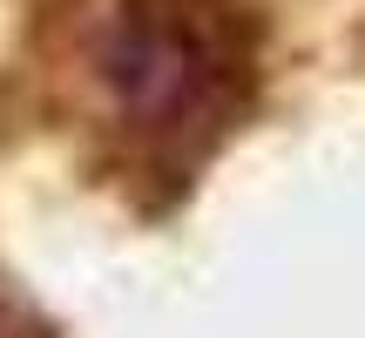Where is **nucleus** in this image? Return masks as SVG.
<instances>
[{
	"instance_id": "obj_1",
	"label": "nucleus",
	"mask_w": 365,
	"mask_h": 338,
	"mask_svg": "<svg viewBox=\"0 0 365 338\" xmlns=\"http://www.w3.org/2000/svg\"><path fill=\"white\" fill-rule=\"evenodd\" d=\"M95 68L149 156L196 163L250 102V34L217 0H115Z\"/></svg>"
}]
</instances>
